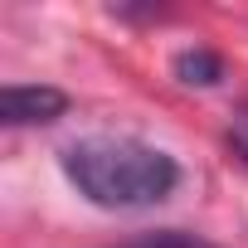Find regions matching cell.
<instances>
[{
    "instance_id": "6da1fadb",
    "label": "cell",
    "mask_w": 248,
    "mask_h": 248,
    "mask_svg": "<svg viewBox=\"0 0 248 248\" xmlns=\"http://www.w3.org/2000/svg\"><path fill=\"white\" fill-rule=\"evenodd\" d=\"M59 166L68 185L97 204V209H151L175 195L180 166L170 151L141 141V137H78L59 151Z\"/></svg>"
},
{
    "instance_id": "7a4b0ae2",
    "label": "cell",
    "mask_w": 248,
    "mask_h": 248,
    "mask_svg": "<svg viewBox=\"0 0 248 248\" xmlns=\"http://www.w3.org/2000/svg\"><path fill=\"white\" fill-rule=\"evenodd\" d=\"M68 112V93L49 83H10L0 93V122L5 127H44Z\"/></svg>"
},
{
    "instance_id": "3957f363",
    "label": "cell",
    "mask_w": 248,
    "mask_h": 248,
    "mask_svg": "<svg viewBox=\"0 0 248 248\" xmlns=\"http://www.w3.org/2000/svg\"><path fill=\"white\" fill-rule=\"evenodd\" d=\"M170 68H175L180 83H200V88H214V83L224 78V59L209 54V49H180Z\"/></svg>"
},
{
    "instance_id": "277c9868",
    "label": "cell",
    "mask_w": 248,
    "mask_h": 248,
    "mask_svg": "<svg viewBox=\"0 0 248 248\" xmlns=\"http://www.w3.org/2000/svg\"><path fill=\"white\" fill-rule=\"evenodd\" d=\"M132 248H219L200 233H185V229H156V233H141Z\"/></svg>"
},
{
    "instance_id": "5b68a950",
    "label": "cell",
    "mask_w": 248,
    "mask_h": 248,
    "mask_svg": "<svg viewBox=\"0 0 248 248\" xmlns=\"http://www.w3.org/2000/svg\"><path fill=\"white\" fill-rule=\"evenodd\" d=\"M229 151L248 166V107H243V112H233V122H229Z\"/></svg>"
}]
</instances>
